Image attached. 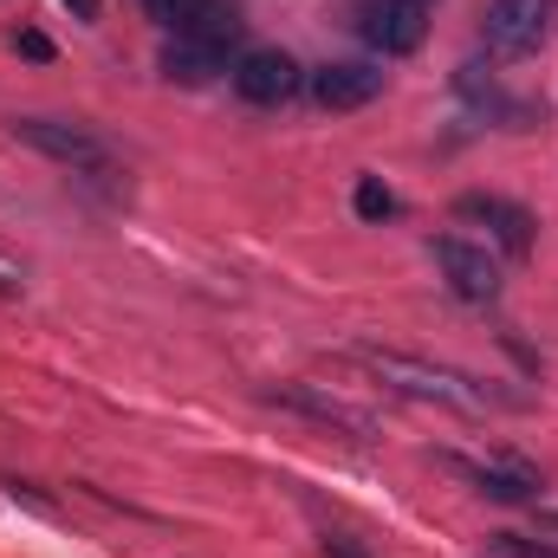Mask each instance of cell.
Instances as JSON below:
<instances>
[{
    "mask_svg": "<svg viewBox=\"0 0 558 558\" xmlns=\"http://www.w3.org/2000/svg\"><path fill=\"white\" fill-rule=\"evenodd\" d=\"M357 357H364L384 384H397V390H410V397H428V403H448V410H487V403H494V390H481L474 377L441 371V364H422V357H403V351L357 344Z\"/></svg>",
    "mask_w": 558,
    "mask_h": 558,
    "instance_id": "1",
    "label": "cell"
},
{
    "mask_svg": "<svg viewBox=\"0 0 558 558\" xmlns=\"http://www.w3.org/2000/svg\"><path fill=\"white\" fill-rule=\"evenodd\" d=\"M13 137L33 143L39 156L65 162V169H85V175H105L111 169V149L92 137L85 124H52V118H13Z\"/></svg>",
    "mask_w": 558,
    "mask_h": 558,
    "instance_id": "2",
    "label": "cell"
},
{
    "mask_svg": "<svg viewBox=\"0 0 558 558\" xmlns=\"http://www.w3.org/2000/svg\"><path fill=\"white\" fill-rule=\"evenodd\" d=\"M149 13L182 39H208V46L241 39V7L234 0H149Z\"/></svg>",
    "mask_w": 558,
    "mask_h": 558,
    "instance_id": "3",
    "label": "cell"
},
{
    "mask_svg": "<svg viewBox=\"0 0 558 558\" xmlns=\"http://www.w3.org/2000/svg\"><path fill=\"white\" fill-rule=\"evenodd\" d=\"M435 267H441V279L454 286V299L487 305V299L500 292V260H494L487 247L461 241V234H441V241H435Z\"/></svg>",
    "mask_w": 558,
    "mask_h": 558,
    "instance_id": "4",
    "label": "cell"
},
{
    "mask_svg": "<svg viewBox=\"0 0 558 558\" xmlns=\"http://www.w3.org/2000/svg\"><path fill=\"white\" fill-rule=\"evenodd\" d=\"M357 33L377 46V52H416L422 33H428V7H416V0H364L357 7Z\"/></svg>",
    "mask_w": 558,
    "mask_h": 558,
    "instance_id": "5",
    "label": "cell"
},
{
    "mask_svg": "<svg viewBox=\"0 0 558 558\" xmlns=\"http://www.w3.org/2000/svg\"><path fill=\"white\" fill-rule=\"evenodd\" d=\"M234 92H241L247 105H286V98L299 92V65H292V52H279V46H254V52H241V65H234Z\"/></svg>",
    "mask_w": 558,
    "mask_h": 558,
    "instance_id": "6",
    "label": "cell"
},
{
    "mask_svg": "<svg viewBox=\"0 0 558 558\" xmlns=\"http://www.w3.org/2000/svg\"><path fill=\"white\" fill-rule=\"evenodd\" d=\"M546 33V0H494L487 7V46L494 52H533Z\"/></svg>",
    "mask_w": 558,
    "mask_h": 558,
    "instance_id": "7",
    "label": "cell"
},
{
    "mask_svg": "<svg viewBox=\"0 0 558 558\" xmlns=\"http://www.w3.org/2000/svg\"><path fill=\"white\" fill-rule=\"evenodd\" d=\"M384 92V72L377 65H318L312 72V98L325 105V111H357V105H371Z\"/></svg>",
    "mask_w": 558,
    "mask_h": 558,
    "instance_id": "8",
    "label": "cell"
},
{
    "mask_svg": "<svg viewBox=\"0 0 558 558\" xmlns=\"http://www.w3.org/2000/svg\"><path fill=\"white\" fill-rule=\"evenodd\" d=\"M461 215H468V221H487V234H494L513 260L533 254V215H526V208H513V202H500V195H461Z\"/></svg>",
    "mask_w": 558,
    "mask_h": 558,
    "instance_id": "9",
    "label": "cell"
},
{
    "mask_svg": "<svg viewBox=\"0 0 558 558\" xmlns=\"http://www.w3.org/2000/svg\"><path fill=\"white\" fill-rule=\"evenodd\" d=\"M221 72H228V46L169 33V46H162V78H175V85H208V78H221Z\"/></svg>",
    "mask_w": 558,
    "mask_h": 558,
    "instance_id": "10",
    "label": "cell"
},
{
    "mask_svg": "<svg viewBox=\"0 0 558 558\" xmlns=\"http://www.w3.org/2000/svg\"><path fill=\"white\" fill-rule=\"evenodd\" d=\"M274 403L305 410V416H318V422H338V428H351V435H371V416H364V410H351V403H338V397H318V390H274Z\"/></svg>",
    "mask_w": 558,
    "mask_h": 558,
    "instance_id": "11",
    "label": "cell"
},
{
    "mask_svg": "<svg viewBox=\"0 0 558 558\" xmlns=\"http://www.w3.org/2000/svg\"><path fill=\"white\" fill-rule=\"evenodd\" d=\"M474 481H481V494H494V500H533L539 494V474L533 468H468Z\"/></svg>",
    "mask_w": 558,
    "mask_h": 558,
    "instance_id": "12",
    "label": "cell"
},
{
    "mask_svg": "<svg viewBox=\"0 0 558 558\" xmlns=\"http://www.w3.org/2000/svg\"><path fill=\"white\" fill-rule=\"evenodd\" d=\"M357 215H371V221H377V215H397V195L377 189V182H357Z\"/></svg>",
    "mask_w": 558,
    "mask_h": 558,
    "instance_id": "13",
    "label": "cell"
},
{
    "mask_svg": "<svg viewBox=\"0 0 558 558\" xmlns=\"http://www.w3.org/2000/svg\"><path fill=\"white\" fill-rule=\"evenodd\" d=\"M494 553H507V558H558L553 546H533V539H520V533H500Z\"/></svg>",
    "mask_w": 558,
    "mask_h": 558,
    "instance_id": "14",
    "label": "cell"
},
{
    "mask_svg": "<svg viewBox=\"0 0 558 558\" xmlns=\"http://www.w3.org/2000/svg\"><path fill=\"white\" fill-rule=\"evenodd\" d=\"M325 558H364L351 539H325Z\"/></svg>",
    "mask_w": 558,
    "mask_h": 558,
    "instance_id": "15",
    "label": "cell"
},
{
    "mask_svg": "<svg viewBox=\"0 0 558 558\" xmlns=\"http://www.w3.org/2000/svg\"><path fill=\"white\" fill-rule=\"evenodd\" d=\"M65 7H72L78 20H98V0H65Z\"/></svg>",
    "mask_w": 558,
    "mask_h": 558,
    "instance_id": "16",
    "label": "cell"
},
{
    "mask_svg": "<svg viewBox=\"0 0 558 558\" xmlns=\"http://www.w3.org/2000/svg\"><path fill=\"white\" fill-rule=\"evenodd\" d=\"M416 7H435V0H416Z\"/></svg>",
    "mask_w": 558,
    "mask_h": 558,
    "instance_id": "17",
    "label": "cell"
}]
</instances>
